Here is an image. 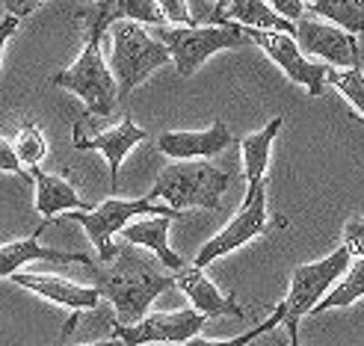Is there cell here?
<instances>
[{
    "label": "cell",
    "mask_w": 364,
    "mask_h": 346,
    "mask_svg": "<svg viewBox=\"0 0 364 346\" xmlns=\"http://www.w3.org/2000/svg\"><path fill=\"white\" fill-rule=\"evenodd\" d=\"M12 151L18 157V163H21L24 169H33L39 166V163L45 160L48 154V139H45V131L36 121H24L21 127H18V134L12 139Z\"/></svg>",
    "instance_id": "cb8c5ba5"
},
{
    "label": "cell",
    "mask_w": 364,
    "mask_h": 346,
    "mask_svg": "<svg viewBox=\"0 0 364 346\" xmlns=\"http://www.w3.org/2000/svg\"><path fill=\"white\" fill-rule=\"evenodd\" d=\"M282 320H284V311H282V305H276L272 317H267L261 325H255L252 332H243V335H237V337H225V340H208V337H202V335H196V337H190L184 346H249V343H255L258 337H264L267 332L276 329Z\"/></svg>",
    "instance_id": "484cf974"
},
{
    "label": "cell",
    "mask_w": 364,
    "mask_h": 346,
    "mask_svg": "<svg viewBox=\"0 0 364 346\" xmlns=\"http://www.w3.org/2000/svg\"><path fill=\"white\" fill-rule=\"evenodd\" d=\"M305 9H311L314 15L332 21L343 33H361L364 24V0H302Z\"/></svg>",
    "instance_id": "603a6c76"
},
{
    "label": "cell",
    "mask_w": 364,
    "mask_h": 346,
    "mask_svg": "<svg viewBox=\"0 0 364 346\" xmlns=\"http://www.w3.org/2000/svg\"><path fill=\"white\" fill-rule=\"evenodd\" d=\"M282 131V119H269L267 127H261L258 134H249L240 139V154H243V175L246 184H255V180H264L267 169H269V151L272 142H276Z\"/></svg>",
    "instance_id": "44dd1931"
},
{
    "label": "cell",
    "mask_w": 364,
    "mask_h": 346,
    "mask_svg": "<svg viewBox=\"0 0 364 346\" xmlns=\"http://www.w3.org/2000/svg\"><path fill=\"white\" fill-rule=\"evenodd\" d=\"M237 21L243 30H276L294 39V24L279 18L264 0H228V6L220 15V24Z\"/></svg>",
    "instance_id": "ffe728a7"
},
{
    "label": "cell",
    "mask_w": 364,
    "mask_h": 346,
    "mask_svg": "<svg viewBox=\"0 0 364 346\" xmlns=\"http://www.w3.org/2000/svg\"><path fill=\"white\" fill-rule=\"evenodd\" d=\"M107 39V36H104ZM104 39H86L83 42V50L80 57L71 63L65 71L53 75L50 83L60 86V89H68L75 92L83 107H86V119H95V116H110L119 104V92H116V80L107 68V60H104Z\"/></svg>",
    "instance_id": "8992f818"
},
{
    "label": "cell",
    "mask_w": 364,
    "mask_h": 346,
    "mask_svg": "<svg viewBox=\"0 0 364 346\" xmlns=\"http://www.w3.org/2000/svg\"><path fill=\"white\" fill-rule=\"evenodd\" d=\"M364 299V258H353L350 269L343 272V281L341 284H332V290L326 293L314 308L311 314H323V311H335V308H347L353 302H361Z\"/></svg>",
    "instance_id": "7402d4cb"
},
{
    "label": "cell",
    "mask_w": 364,
    "mask_h": 346,
    "mask_svg": "<svg viewBox=\"0 0 364 346\" xmlns=\"http://www.w3.org/2000/svg\"><path fill=\"white\" fill-rule=\"evenodd\" d=\"M231 145V131L225 127L223 119H213L210 127L205 131H166L157 136L160 154H166L169 160H205L223 154Z\"/></svg>",
    "instance_id": "2e32d148"
},
{
    "label": "cell",
    "mask_w": 364,
    "mask_h": 346,
    "mask_svg": "<svg viewBox=\"0 0 364 346\" xmlns=\"http://www.w3.org/2000/svg\"><path fill=\"white\" fill-rule=\"evenodd\" d=\"M205 323L208 320L202 314H196L193 308H184V311L145 314L131 325H119V323L110 325L116 340H122L124 346H149V343H187L205 329Z\"/></svg>",
    "instance_id": "30bf717a"
},
{
    "label": "cell",
    "mask_w": 364,
    "mask_h": 346,
    "mask_svg": "<svg viewBox=\"0 0 364 346\" xmlns=\"http://www.w3.org/2000/svg\"><path fill=\"white\" fill-rule=\"evenodd\" d=\"M287 337H290V346H302L299 343V325H287Z\"/></svg>",
    "instance_id": "d6a6232c"
},
{
    "label": "cell",
    "mask_w": 364,
    "mask_h": 346,
    "mask_svg": "<svg viewBox=\"0 0 364 346\" xmlns=\"http://www.w3.org/2000/svg\"><path fill=\"white\" fill-rule=\"evenodd\" d=\"M4 4H6V15L24 18V15H30L36 6H42L45 0H4Z\"/></svg>",
    "instance_id": "f546056e"
},
{
    "label": "cell",
    "mask_w": 364,
    "mask_h": 346,
    "mask_svg": "<svg viewBox=\"0 0 364 346\" xmlns=\"http://www.w3.org/2000/svg\"><path fill=\"white\" fill-rule=\"evenodd\" d=\"M110 39H113V50H110V65L107 68H110V75L116 80L119 98H124L139 83H145L157 68L172 63L169 50L142 24L119 21L110 27Z\"/></svg>",
    "instance_id": "277c9868"
},
{
    "label": "cell",
    "mask_w": 364,
    "mask_h": 346,
    "mask_svg": "<svg viewBox=\"0 0 364 346\" xmlns=\"http://www.w3.org/2000/svg\"><path fill=\"white\" fill-rule=\"evenodd\" d=\"M154 39L169 50L181 77H193L213 53L246 48V33L240 24H210V27H157Z\"/></svg>",
    "instance_id": "5b68a950"
},
{
    "label": "cell",
    "mask_w": 364,
    "mask_h": 346,
    "mask_svg": "<svg viewBox=\"0 0 364 346\" xmlns=\"http://www.w3.org/2000/svg\"><path fill=\"white\" fill-rule=\"evenodd\" d=\"M246 33V39L249 42H255L258 45L267 57L276 63L284 75L294 80V83H299V86H305L308 89V95H320L323 92V75H326V65H320V63H314V60H305L302 53H299V48H296V42L290 39V36H284V33H276V30H243Z\"/></svg>",
    "instance_id": "8fae6325"
},
{
    "label": "cell",
    "mask_w": 364,
    "mask_h": 346,
    "mask_svg": "<svg viewBox=\"0 0 364 346\" xmlns=\"http://www.w3.org/2000/svg\"><path fill=\"white\" fill-rule=\"evenodd\" d=\"M0 172H9V175H18V178L30 180V172L21 166V163H18V157L12 151V142L4 139V136H0Z\"/></svg>",
    "instance_id": "83f0119b"
},
{
    "label": "cell",
    "mask_w": 364,
    "mask_h": 346,
    "mask_svg": "<svg viewBox=\"0 0 364 346\" xmlns=\"http://www.w3.org/2000/svg\"><path fill=\"white\" fill-rule=\"evenodd\" d=\"M65 220L83 225V231L89 234V240H92V246L98 249V261H113L116 254V240L113 237L127 225L139 220V216H169V220H178V213L166 205H157L151 202V198H107V202L95 205L92 210H75V213H63Z\"/></svg>",
    "instance_id": "52a82bcc"
},
{
    "label": "cell",
    "mask_w": 364,
    "mask_h": 346,
    "mask_svg": "<svg viewBox=\"0 0 364 346\" xmlns=\"http://www.w3.org/2000/svg\"><path fill=\"white\" fill-rule=\"evenodd\" d=\"M228 184H231L228 169L213 166L208 160H178L157 175L151 193L145 198L166 205L178 213L190 207L220 210L223 193L228 190Z\"/></svg>",
    "instance_id": "3957f363"
},
{
    "label": "cell",
    "mask_w": 364,
    "mask_h": 346,
    "mask_svg": "<svg viewBox=\"0 0 364 346\" xmlns=\"http://www.w3.org/2000/svg\"><path fill=\"white\" fill-rule=\"evenodd\" d=\"M18 33V18L12 15H4L0 18V60H4V50H6V42Z\"/></svg>",
    "instance_id": "4dcf8cb0"
},
{
    "label": "cell",
    "mask_w": 364,
    "mask_h": 346,
    "mask_svg": "<svg viewBox=\"0 0 364 346\" xmlns=\"http://www.w3.org/2000/svg\"><path fill=\"white\" fill-rule=\"evenodd\" d=\"M294 42L305 60H323L335 68H355L361 65V45L358 36L343 33L335 24H323L314 15H302L294 24Z\"/></svg>",
    "instance_id": "9c48e42d"
},
{
    "label": "cell",
    "mask_w": 364,
    "mask_h": 346,
    "mask_svg": "<svg viewBox=\"0 0 364 346\" xmlns=\"http://www.w3.org/2000/svg\"><path fill=\"white\" fill-rule=\"evenodd\" d=\"M154 6L163 18V24H181V27H196V18L190 15L187 0H154Z\"/></svg>",
    "instance_id": "4316f807"
},
{
    "label": "cell",
    "mask_w": 364,
    "mask_h": 346,
    "mask_svg": "<svg viewBox=\"0 0 364 346\" xmlns=\"http://www.w3.org/2000/svg\"><path fill=\"white\" fill-rule=\"evenodd\" d=\"M169 216H139V220L134 222H127L119 237H122V243L127 246H136L142 252H149L154 254V258L166 266L169 272H178L181 266H187L184 258H181L178 252H172L169 246Z\"/></svg>",
    "instance_id": "ac0fdd59"
},
{
    "label": "cell",
    "mask_w": 364,
    "mask_h": 346,
    "mask_svg": "<svg viewBox=\"0 0 364 346\" xmlns=\"http://www.w3.org/2000/svg\"><path fill=\"white\" fill-rule=\"evenodd\" d=\"M175 279V287L190 299L193 311L202 314L205 320L210 317H234V320H243L246 311L237 305V299H234V293H220L216 290V284L205 276V269L198 266H181L178 272H172Z\"/></svg>",
    "instance_id": "9a60e30c"
},
{
    "label": "cell",
    "mask_w": 364,
    "mask_h": 346,
    "mask_svg": "<svg viewBox=\"0 0 364 346\" xmlns=\"http://www.w3.org/2000/svg\"><path fill=\"white\" fill-rule=\"evenodd\" d=\"M27 172H30V180L36 184V213L45 220L42 228L50 225L53 216H63L68 210H83V213L92 210V205H89L86 198L77 193V187L71 184L68 178L50 175L42 166H33Z\"/></svg>",
    "instance_id": "e0dca14e"
},
{
    "label": "cell",
    "mask_w": 364,
    "mask_h": 346,
    "mask_svg": "<svg viewBox=\"0 0 364 346\" xmlns=\"http://www.w3.org/2000/svg\"><path fill=\"white\" fill-rule=\"evenodd\" d=\"M323 83L335 86L338 92L353 104L358 119L364 116V71H361V65H355V68H329L326 65Z\"/></svg>",
    "instance_id": "d4e9b609"
},
{
    "label": "cell",
    "mask_w": 364,
    "mask_h": 346,
    "mask_svg": "<svg viewBox=\"0 0 364 346\" xmlns=\"http://www.w3.org/2000/svg\"><path fill=\"white\" fill-rule=\"evenodd\" d=\"M225 6H228V0H213V12H210V21L213 24H220V15H223Z\"/></svg>",
    "instance_id": "1f68e13d"
},
{
    "label": "cell",
    "mask_w": 364,
    "mask_h": 346,
    "mask_svg": "<svg viewBox=\"0 0 364 346\" xmlns=\"http://www.w3.org/2000/svg\"><path fill=\"white\" fill-rule=\"evenodd\" d=\"M75 18L83 21L86 39H104L107 30L119 21L163 27V18L154 6V0H92L80 12H75Z\"/></svg>",
    "instance_id": "4fadbf2b"
},
{
    "label": "cell",
    "mask_w": 364,
    "mask_h": 346,
    "mask_svg": "<svg viewBox=\"0 0 364 346\" xmlns=\"http://www.w3.org/2000/svg\"><path fill=\"white\" fill-rule=\"evenodd\" d=\"M95 276V290L101 299L113 305V323L119 325H131L149 314L151 302L166 293L169 287H175L172 272H160L154 269V261L149 252H142L136 246L116 243L113 261H107L101 269L92 266Z\"/></svg>",
    "instance_id": "6da1fadb"
},
{
    "label": "cell",
    "mask_w": 364,
    "mask_h": 346,
    "mask_svg": "<svg viewBox=\"0 0 364 346\" xmlns=\"http://www.w3.org/2000/svg\"><path fill=\"white\" fill-rule=\"evenodd\" d=\"M42 228L33 237H24V240H12L0 246V279H9L15 272H21V266H27L30 261H53V264H83L92 269L95 264L80 252H60V249H48L39 243Z\"/></svg>",
    "instance_id": "d6986e66"
},
{
    "label": "cell",
    "mask_w": 364,
    "mask_h": 346,
    "mask_svg": "<svg viewBox=\"0 0 364 346\" xmlns=\"http://www.w3.org/2000/svg\"><path fill=\"white\" fill-rule=\"evenodd\" d=\"M139 142H145V131L131 119H122L119 124L107 127V131H95L92 136L80 134L75 127L71 134V148L75 151H98L110 163V190H119V172H122V160L131 154Z\"/></svg>",
    "instance_id": "5bb4252c"
},
{
    "label": "cell",
    "mask_w": 364,
    "mask_h": 346,
    "mask_svg": "<svg viewBox=\"0 0 364 346\" xmlns=\"http://www.w3.org/2000/svg\"><path fill=\"white\" fill-rule=\"evenodd\" d=\"M9 279L18 287L33 290L36 296H42L48 302H57V305L68 308L71 320L65 323L63 337L71 335V329L77 325V320H80L83 311H95L98 302H101V293H98L95 287H83V284H75V281H68V279L50 276V272H15V276H9Z\"/></svg>",
    "instance_id": "7c38bea8"
},
{
    "label": "cell",
    "mask_w": 364,
    "mask_h": 346,
    "mask_svg": "<svg viewBox=\"0 0 364 346\" xmlns=\"http://www.w3.org/2000/svg\"><path fill=\"white\" fill-rule=\"evenodd\" d=\"M264 4L276 12L279 18H284V21H299V18L305 15V6H302V0H264Z\"/></svg>",
    "instance_id": "f1b7e54d"
},
{
    "label": "cell",
    "mask_w": 364,
    "mask_h": 346,
    "mask_svg": "<svg viewBox=\"0 0 364 346\" xmlns=\"http://www.w3.org/2000/svg\"><path fill=\"white\" fill-rule=\"evenodd\" d=\"M361 254V222H350L343 231V243L323 261L314 264H299L290 272V287L287 296L279 302L284 311V325H299L302 317L311 314V308L329 293L332 284L343 279V272L350 269L353 258Z\"/></svg>",
    "instance_id": "7a4b0ae2"
},
{
    "label": "cell",
    "mask_w": 364,
    "mask_h": 346,
    "mask_svg": "<svg viewBox=\"0 0 364 346\" xmlns=\"http://www.w3.org/2000/svg\"><path fill=\"white\" fill-rule=\"evenodd\" d=\"M86 346H124V343L116 337H107V340H95V343H86Z\"/></svg>",
    "instance_id": "836d02e7"
},
{
    "label": "cell",
    "mask_w": 364,
    "mask_h": 346,
    "mask_svg": "<svg viewBox=\"0 0 364 346\" xmlns=\"http://www.w3.org/2000/svg\"><path fill=\"white\" fill-rule=\"evenodd\" d=\"M267 220H269V213H267V178H264V180H255V184H249L240 210L234 213V220H231L220 234L210 237V240H208L202 249H198L193 266L205 269L208 264L220 261L223 254L237 252L240 246H246L249 240L261 237V234L269 228Z\"/></svg>",
    "instance_id": "ba28073f"
}]
</instances>
